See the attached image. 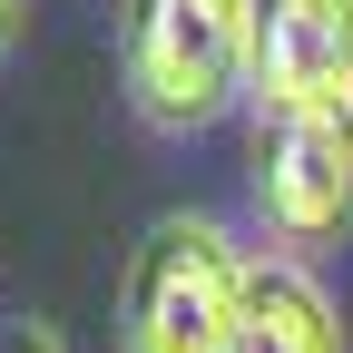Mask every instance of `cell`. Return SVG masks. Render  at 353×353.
Returning <instances> with one entry per match:
<instances>
[{"label":"cell","instance_id":"cell-1","mask_svg":"<svg viewBox=\"0 0 353 353\" xmlns=\"http://www.w3.org/2000/svg\"><path fill=\"white\" fill-rule=\"evenodd\" d=\"M118 79L167 138L216 128L255 88V0H118Z\"/></svg>","mask_w":353,"mask_h":353},{"label":"cell","instance_id":"cell-2","mask_svg":"<svg viewBox=\"0 0 353 353\" xmlns=\"http://www.w3.org/2000/svg\"><path fill=\"white\" fill-rule=\"evenodd\" d=\"M245 255L216 216H157L118 285V353H216L236 324Z\"/></svg>","mask_w":353,"mask_h":353},{"label":"cell","instance_id":"cell-3","mask_svg":"<svg viewBox=\"0 0 353 353\" xmlns=\"http://www.w3.org/2000/svg\"><path fill=\"white\" fill-rule=\"evenodd\" d=\"M255 216L275 245H334L353 226V88L265 99V118H255Z\"/></svg>","mask_w":353,"mask_h":353},{"label":"cell","instance_id":"cell-4","mask_svg":"<svg viewBox=\"0 0 353 353\" xmlns=\"http://www.w3.org/2000/svg\"><path fill=\"white\" fill-rule=\"evenodd\" d=\"M255 88L265 99L353 88V0H255Z\"/></svg>","mask_w":353,"mask_h":353},{"label":"cell","instance_id":"cell-5","mask_svg":"<svg viewBox=\"0 0 353 353\" xmlns=\"http://www.w3.org/2000/svg\"><path fill=\"white\" fill-rule=\"evenodd\" d=\"M216 353H343V324H334V304H324V285L304 265L265 255V265H245L236 324H226Z\"/></svg>","mask_w":353,"mask_h":353},{"label":"cell","instance_id":"cell-6","mask_svg":"<svg viewBox=\"0 0 353 353\" xmlns=\"http://www.w3.org/2000/svg\"><path fill=\"white\" fill-rule=\"evenodd\" d=\"M0 353H69V343H59V324L20 314V324H0Z\"/></svg>","mask_w":353,"mask_h":353},{"label":"cell","instance_id":"cell-7","mask_svg":"<svg viewBox=\"0 0 353 353\" xmlns=\"http://www.w3.org/2000/svg\"><path fill=\"white\" fill-rule=\"evenodd\" d=\"M20 10H30V0H0V50H10V30H20Z\"/></svg>","mask_w":353,"mask_h":353}]
</instances>
